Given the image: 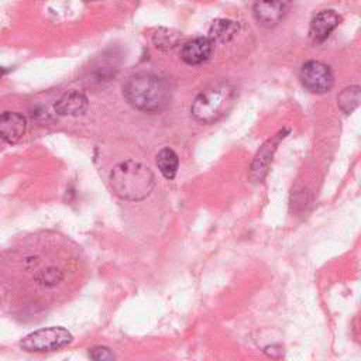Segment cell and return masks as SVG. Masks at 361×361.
Listing matches in <instances>:
<instances>
[{
  "instance_id": "1",
  "label": "cell",
  "mask_w": 361,
  "mask_h": 361,
  "mask_svg": "<svg viewBox=\"0 0 361 361\" xmlns=\"http://www.w3.org/2000/svg\"><path fill=\"white\" fill-rule=\"evenodd\" d=\"M123 94L134 109L154 113L169 103L172 90L166 79L151 73H140L126 80Z\"/></svg>"
},
{
  "instance_id": "2",
  "label": "cell",
  "mask_w": 361,
  "mask_h": 361,
  "mask_svg": "<svg viewBox=\"0 0 361 361\" xmlns=\"http://www.w3.org/2000/svg\"><path fill=\"white\" fill-rule=\"evenodd\" d=\"M110 185L118 197L138 202L151 193L155 178L148 166L135 161H124L110 172Z\"/></svg>"
},
{
  "instance_id": "3",
  "label": "cell",
  "mask_w": 361,
  "mask_h": 361,
  "mask_svg": "<svg viewBox=\"0 0 361 361\" xmlns=\"http://www.w3.org/2000/svg\"><path fill=\"white\" fill-rule=\"evenodd\" d=\"M234 100V89L226 83H216L196 96L190 106L193 118L203 124L219 120L231 106Z\"/></svg>"
},
{
  "instance_id": "4",
  "label": "cell",
  "mask_w": 361,
  "mask_h": 361,
  "mask_svg": "<svg viewBox=\"0 0 361 361\" xmlns=\"http://www.w3.org/2000/svg\"><path fill=\"white\" fill-rule=\"evenodd\" d=\"M72 340V334L63 327H45L27 334L20 341V347L30 353H45L63 348Z\"/></svg>"
},
{
  "instance_id": "5",
  "label": "cell",
  "mask_w": 361,
  "mask_h": 361,
  "mask_svg": "<svg viewBox=\"0 0 361 361\" xmlns=\"http://www.w3.org/2000/svg\"><path fill=\"white\" fill-rule=\"evenodd\" d=\"M299 78L302 85L313 93H324L330 90L334 83L331 69L319 61H309L303 63Z\"/></svg>"
},
{
  "instance_id": "6",
  "label": "cell",
  "mask_w": 361,
  "mask_h": 361,
  "mask_svg": "<svg viewBox=\"0 0 361 361\" xmlns=\"http://www.w3.org/2000/svg\"><path fill=\"white\" fill-rule=\"evenodd\" d=\"M289 130H281L276 135L271 137L269 140H267L262 147H259L257 155L252 159L251 168H250V179L254 183H259L264 180L265 175L268 173L274 152L276 151L278 144L281 142V140H283L286 137V133Z\"/></svg>"
},
{
  "instance_id": "7",
  "label": "cell",
  "mask_w": 361,
  "mask_h": 361,
  "mask_svg": "<svg viewBox=\"0 0 361 361\" xmlns=\"http://www.w3.org/2000/svg\"><path fill=\"white\" fill-rule=\"evenodd\" d=\"M289 3L290 0H255L254 17L262 27H275L286 16Z\"/></svg>"
},
{
  "instance_id": "8",
  "label": "cell",
  "mask_w": 361,
  "mask_h": 361,
  "mask_svg": "<svg viewBox=\"0 0 361 361\" xmlns=\"http://www.w3.org/2000/svg\"><path fill=\"white\" fill-rule=\"evenodd\" d=\"M27 128L25 117L16 111H4L0 114V138L7 144L18 142Z\"/></svg>"
},
{
  "instance_id": "9",
  "label": "cell",
  "mask_w": 361,
  "mask_h": 361,
  "mask_svg": "<svg viewBox=\"0 0 361 361\" xmlns=\"http://www.w3.org/2000/svg\"><path fill=\"white\" fill-rule=\"evenodd\" d=\"M340 17L336 11L333 10H323L317 13L309 27V37L313 42H323L330 32L338 25Z\"/></svg>"
},
{
  "instance_id": "10",
  "label": "cell",
  "mask_w": 361,
  "mask_h": 361,
  "mask_svg": "<svg viewBox=\"0 0 361 361\" xmlns=\"http://www.w3.org/2000/svg\"><path fill=\"white\" fill-rule=\"evenodd\" d=\"M213 51V42L209 38H195L188 41L180 49V58L188 65H199L209 59Z\"/></svg>"
},
{
  "instance_id": "11",
  "label": "cell",
  "mask_w": 361,
  "mask_h": 361,
  "mask_svg": "<svg viewBox=\"0 0 361 361\" xmlns=\"http://www.w3.org/2000/svg\"><path fill=\"white\" fill-rule=\"evenodd\" d=\"M87 110V97L76 90L65 93L56 103L55 111L59 116H82Z\"/></svg>"
},
{
  "instance_id": "12",
  "label": "cell",
  "mask_w": 361,
  "mask_h": 361,
  "mask_svg": "<svg viewBox=\"0 0 361 361\" xmlns=\"http://www.w3.org/2000/svg\"><path fill=\"white\" fill-rule=\"evenodd\" d=\"M238 32V24L228 18H217L209 28V39L212 42H228Z\"/></svg>"
},
{
  "instance_id": "13",
  "label": "cell",
  "mask_w": 361,
  "mask_h": 361,
  "mask_svg": "<svg viewBox=\"0 0 361 361\" xmlns=\"http://www.w3.org/2000/svg\"><path fill=\"white\" fill-rule=\"evenodd\" d=\"M179 159L173 149L164 148L157 155V166L166 179H173L178 172Z\"/></svg>"
},
{
  "instance_id": "14",
  "label": "cell",
  "mask_w": 361,
  "mask_h": 361,
  "mask_svg": "<svg viewBox=\"0 0 361 361\" xmlns=\"http://www.w3.org/2000/svg\"><path fill=\"white\" fill-rule=\"evenodd\" d=\"M360 100H361V92H360V86H350V87H345L343 89L338 96H337V103H338V107L350 114L353 113L358 104H360Z\"/></svg>"
},
{
  "instance_id": "15",
  "label": "cell",
  "mask_w": 361,
  "mask_h": 361,
  "mask_svg": "<svg viewBox=\"0 0 361 361\" xmlns=\"http://www.w3.org/2000/svg\"><path fill=\"white\" fill-rule=\"evenodd\" d=\"M179 38H180V34L178 31L168 30V28H158L152 35V42L158 49L168 51V49H172L179 42Z\"/></svg>"
},
{
  "instance_id": "16",
  "label": "cell",
  "mask_w": 361,
  "mask_h": 361,
  "mask_svg": "<svg viewBox=\"0 0 361 361\" xmlns=\"http://www.w3.org/2000/svg\"><path fill=\"white\" fill-rule=\"evenodd\" d=\"M89 355H90V358L99 360V361L100 360L104 361V360H113L114 358L113 351L110 348H107V347H103V345H97V347L90 348L89 350Z\"/></svg>"
},
{
  "instance_id": "17",
  "label": "cell",
  "mask_w": 361,
  "mask_h": 361,
  "mask_svg": "<svg viewBox=\"0 0 361 361\" xmlns=\"http://www.w3.org/2000/svg\"><path fill=\"white\" fill-rule=\"evenodd\" d=\"M62 278V275L59 274L58 269H54V268H49L47 271H42L41 272V276H38V279L44 283H48V285H54L56 283L59 279Z\"/></svg>"
},
{
  "instance_id": "18",
  "label": "cell",
  "mask_w": 361,
  "mask_h": 361,
  "mask_svg": "<svg viewBox=\"0 0 361 361\" xmlns=\"http://www.w3.org/2000/svg\"><path fill=\"white\" fill-rule=\"evenodd\" d=\"M4 73H6V69H4V68H0V79L3 78V75H4Z\"/></svg>"
}]
</instances>
